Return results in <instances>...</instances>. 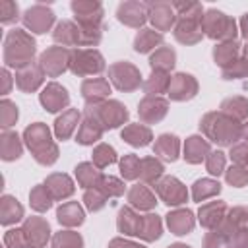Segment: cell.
<instances>
[{
    "label": "cell",
    "instance_id": "1",
    "mask_svg": "<svg viewBox=\"0 0 248 248\" xmlns=\"http://www.w3.org/2000/svg\"><path fill=\"white\" fill-rule=\"evenodd\" d=\"M200 126L205 132V136L219 145H232L242 136V128L236 124L234 118L227 116L225 112L205 114L203 120L200 122Z\"/></svg>",
    "mask_w": 248,
    "mask_h": 248
},
{
    "label": "cell",
    "instance_id": "2",
    "mask_svg": "<svg viewBox=\"0 0 248 248\" xmlns=\"http://www.w3.org/2000/svg\"><path fill=\"white\" fill-rule=\"evenodd\" d=\"M23 138H25V143H27V147L31 149L33 157H35L41 165H52V163L58 159V149H56V145L52 143L50 132H48V128H46L43 122L31 124V126L25 130Z\"/></svg>",
    "mask_w": 248,
    "mask_h": 248
},
{
    "label": "cell",
    "instance_id": "3",
    "mask_svg": "<svg viewBox=\"0 0 248 248\" xmlns=\"http://www.w3.org/2000/svg\"><path fill=\"white\" fill-rule=\"evenodd\" d=\"M35 54V41L21 29H14L4 43V60L8 66L23 68L33 62Z\"/></svg>",
    "mask_w": 248,
    "mask_h": 248
},
{
    "label": "cell",
    "instance_id": "4",
    "mask_svg": "<svg viewBox=\"0 0 248 248\" xmlns=\"http://www.w3.org/2000/svg\"><path fill=\"white\" fill-rule=\"evenodd\" d=\"M202 31H205L211 39H223V41H234L236 35V23L229 16L217 10H207V14L202 17Z\"/></svg>",
    "mask_w": 248,
    "mask_h": 248
},
{
    "label": "cell",
    "instance_id": "5",
    "mask_svg": "<svg viewBox=\"0 0 248 248\" xmlns=\"http://www.w3.org/2000/svg\"><path fill=\"white\" fill-rule=\"evenodd\" d=\"M85 110H89L101 122L103 128H116L128 118L126 107H122L118 101H105V103L87 105Z\"/></svg>",
    "mask_w": 248,
    "mask_h": 248
},
{
    "label": "cell",
    "instance_id": "6",
    "mask_svg": "<svg viewBox=\"0 0 248 248\" xmlns=\"http://www.w3.org/2000/svg\"><path fill=\"white\" fill-rule=\"evenodd\" d=\"M70 70L78 76L99 74L105 70V60L97 50H74L70 54Z\"/></svg>",
    "mask_w": 248,
    "mask_h": 248
},
{
    "label": "cell",
    "instance_id": "7",
    "mask_svg": "<svg viewBox=\"0 0 248 248\" xmlns=\"http://www.w3.org/2000/svg\"><path fill=\"white\" fill-rule=\"evenodd\" d=\"M108 76H110L114 87L120 89V91H134L141 83L140 70L136 66H132L130 62H116V64H112L108 68Z\"/></svg>",
    "mask_w": 248,
    "mask_h": 248
},
{
    "label": "cell",
    "instance_id": "8",
    "mask_svg": "<svg viewBox=\"0 0 248 248\" xmlns=\"http://www.w3.org/2000/svg\"><path fill=\"white\" fill-rule=\"evenodd\" d=\"M72 10L83 31H101L103 8L99 2H72Z\"/></svg>",
    "mask_w": 248,
    "mask_h": 248
},
{
    "label": "cell",
    "instance_id": "9",
    "mask_svg": "<svg viewBox=\"0 0 248 248\" xmlns=\"http://www.w3.org/2000/svg\"><path fill=\"white\" fill-rule=\"evenodd\" d=\"M155 192L167 205H180L188 198L186 186L180 180H176L174 176H165L163 180L155 182Z\"/></svg>",
    "mask_w": 248,
    "mask_h": 248
},
{
    "label": "cell",
    "instance_id": "10",
    "mask_svg": "<svg viewBox=\"0 0 248 248\" xmlns=\"http://www.w3.org/2000/svg\"><path fill=\"white\" fill-rule=\"evenodd\" d=\"M66 66H70V52L62 46H50L41 54V68L52 78L62 74Z\"/></svg>",
    "mask_w": 248,
    "mask_h": 248
},
{
    "label": "cell",
    "instance_id": "11",
    "mask_svg": "<svg viewBox=\"0 0 248 248\" xmlns=\"http://www.w3.org/2000/svg\"><path fill=\"white\" fill-rule=\"evenodd\" d=\"M52 21H54L52 10H48L45 6H39V4L33 6V8H29L25 12V16H23V23L31 31H35V33H45L52 25Z\"/></svg>",
    "mask_w": 248,
    "mask_h": 248
},
{
    "label": "cell",
    "instance_id": "12",
    "mask_svg": "<svg viewBox=\"0 0 248 248\" xmlns=\"http://www.w3.org/2000/svg\"><path fill=\"white\" fill-rule=\"evenodd\" d=\"M198 91V83L192 76L188 74H176L174 78H170V85H169V95L174 101H186L192 99Z\"/></svg>",
    "mask_w": 248,
    "mask_h": 248
},
{
    "label": "cell",
    "instance_id": "13",
    "mask_svg": "<svg viewBox=\"0 0 248 248\" xmlns=\"http://www.w3.org/2000/svg\"><path fill=\"white\" fill-rule=\"evenodd\" d=\"M21 231H23V234H25V238H27V244L37 246V248H41V246L46 244L48 232H50L48 223H46L45 219H41V217H31V219H27Z\"/></svg>",
    "mask_w": 248,
    "mask_h": 248
},
{
    "label": "cell",
    "instance_id": "14",
    "mask_svg": "<svg viewBox=\"0 0 248 248\" xmlns=\"http://www.w3.org/2000/svg\"><path fill=\"white\" fill-rule=\"evenodd\" d=\"M116 17L130 25V27H140L145 17H147V4H140V2H124L118 6L116 10Z\"/></svg>",
    "mask_w": 248,
    "mask_h": 248
},
{
    "label": "cell",
    "instance_id": "15",
    "mask_svg": "<svg viewBox=\"0 0 248 248\" xmlns=\"http://www.w3.org/2000/svg\"><path fill=\"white\" fill-rule=\"evenodd\" d=\"M70 97H68V91L58 85V83H48L45 87V91L41 93V103L46 110L50 112H56V110H62L66 105H68Z\"/></svg>",
    "mask_w": 248,
    "mask_h": 248
},
{
    "label": "cell",
    "instance_id": "16",
    "mask_svg": "<svg viewBox=\"0 0 248 248\" xmlns=\"http://www.w3.org/2000/svg\"><path fill=\"white\" fill-rule=\"evenodd\" d=\"M41 81H43V68L41 64L35 62L19 68L16 74V83L21 91H35L41 85Z\"/></svg>",
    "mask_w": 248,
    "mask_h": 248
},
{
    "label": "cell",
    "instance_id": "17",
    "mask_svg": "<svg viewBox=\"0 0 248 248\" xmlns=\"http://www.w3.org/2000/svg\"><path fill=\"white\" fill-rule=\"evenodd\" d=\"M140 118L143 122H159L165 114H167V101L161 99V97H153V95H147L141 103H140Z\"/></svg>",
    "mask_w": 248,
    "mask_h": 248
},
{
    "label": "cell",
    "instance_id": "18",
    "mask_svg": "<svg viewBox=\"0 0 248 248\" xmlns=\"http://www.w3.org/2000/svg\"><path fill=\"white\" fill-rule=\"evenodd\" d=\"M147 16L153 21V25L159 31H167L170 29L172 21H174V14H172V6L167 2H155V4H147Z\"/></svg>",
    "mask_w": 248,
    "mask_h": 248
},
{
    "label": "cell",
    "instance_id": "19",
    "mask_svg": "<svg viewBox=\"0 0 248 248\" xmlns=\"http://www.w3.org/2000/svg\"><path fill=\"white\" fill-rule=\"evenodd\" d=\"M56 43H62V46H74V45H83V33L81 27H78L72 21H60L52 33Z\"/></svg>",
    "mask_w": 248,
    "mask_h": 248
},
{
    "label": "cell",
    "instance_id": "20",
    "mask_svg": "<svg viewBox=\"0 0 248 248\" xmlns=\"http://www.w3.org/2000/svg\"><path fill=\"white\" fill-rule=\"evenodd\" d=\"M103 130H105V128L101 126V122H99L89 110H85V118H83L81 126H79V130H78L76 141L81 143V145H89V143H93V141H97V140L101 138Z\"/></svg>",
    "mask_w": 248,
    "mask_h": 248
},
{
    "label": "cell",
    "instance_id": "21",
    "mask_svg": "<svg viewBox=\"0 0 248 248\" xmlns=\"http://www.w3.org/2000/svg\"><path fill=\"white\" fill-rule=\"evenodd\" d=\"M81 93H83L87 105H95V103H101L110 93V87H108V81L107 79L93 78V79H85L81 83Z\"/></svg>",
    "mask_w": 248,
    "mask_h": 248
},
{
    "label": "cell",
    "instance_id": "22",
    "mask_svg": "<svg viewBox=\"0 0 248 248\" xmlns=\"http://www.w3.org/2000/svg\"><path fill=\"white\" fill-rule=\"evenodd\" d=\"M227 205L223 202H209L200 207V223L205 229H217L225 219Z\"/></svg>",
    "mask_w": 248,
    "mask_h": 248
},
{
    "label": "cell",
    "instance_id": "23",
    "mask_svg": "<svg viewBox=\"0 0 248 248\" xmlns=\"http://www.w3.org/2000/svg\"><path fill=\"white\" fill-rule=\"evenodd\" d=\"M48 194L52 200H62V198H68L72 196L74 192V182L70 180V176L66 174H50L45 182Z\"/></svg>",
    "mask_w": 248,
    "mask_h": 248
},
{
    "label": "cell",
    "instance_id": "24",
    "mask_svg": "<svg viewBox=\"0 0 248 248\" xmlns=\"http://www.w3.org/2000/svg\"><path fill=\"white\" fill-rule=\"evenodd\" d=\"M167 225L174 234H188L194 229V215L188 209H178L167 215Z\"/></svg>",
    "mask_w": 248,
    "mask_h": 248
},
{
    "label": "cell",
    "instance_id": "25",
    "mask_svg": "<svg viewBox=\"0 0 248 248\" xmlns=\"http://www.w3.org/2000/svg\"><path fill=\"white\" fill-rule=\"evenodd\" d=\"M209 155V143L200 138V136H192L186 140L184 145V159L188 163H202L205 157Z\"/></svg>",
    "mask_w": 248,
    "mask_h": 248
},
{
    "label": "cell",
    "instance_id": "26",
    "mask_svg": "<svg viewBox=\"0 0 248 248\" xmlns=\"http://www.w3.org/2000/svg\"><path fill=\"white\" fill-rule=\"evenodd\" d=\"M155 153L161 155L165 161H176L178 159V149H180V141L176 136L170 134H163L159 136V140L155 141Z\"/></svg>",
    "mask_w": 248,
    "mask_h": 248
},
{
    "label": "cell",
    "instance_id": "27",
    "mask_svg": "<svg viewBox=\"0 0 248 248\" xmlns=\"http://www.w3.org/2000/svg\"><path fill=\"white\" fill-rule=\"evenodd\" d=\"M79 120V112L76 108H68L66 112H62V116L56 118L54 122V132H56V138L58 140H68L76 128Z\"/></svg>",
    "mask_w": 248,
    "mask_h": 248
},
{
    "label": "cell",
    "instance_id": "28",
    "mask_svg": "<svg viewBox=\"0 0 248 248\" xmlns=\"http://www.w3.org/2000/svg\"><path fill=\"white\" fill-rule=\"evenodd\" d=\"M120 136H122V140H126L130 145H136V147L147 145L151 141V138H153L151 136V130L145 128V126H141V124H130V126H126L120 132Z\"/></svg>",
    "mask_w": 248,
    "mask_h": 248
},
{
    "label": "cell",
    "instance_id": "29",
    "mask_svg": "<svg viewBox=\"0 0 248 248\" xmlns=\"http://www.w3.org/2000/svg\"><path fill=\"white\" fill-rule=\"evenodd\" d=\"M21 217H23V207L17 203V200L12 196H4L0 202V223L12 225L17 223Z\"/></svg>",
    "mask_w": 248,
    "mask_h": 248
},
{
    "label": "cell",
    "instance_id": "30",
    "mask_svg": "<svg viewBox=\"0 0 248 248\" xmlns=\"http://www.w3.org/2000/svg\"><path fill=\"white\" fill-rule=\"evenodd\" d=\"M128 202L134 205V207H138V209H151L157 202H155V196L149 192V188L147 186H143V184H136V186H132L130 188V192H128Z\"/></svg>",
    "mask_w": 248,
    "mask_h": 248
},
{
    "label": "cell",
    "instance_id": "31",
    "mask_svg": "<svg viewBox=\"0 0 248 248\" xmlns=\"http://www.w3.org/2000/svg\"><path fill=\"white\" fill-rule=\"evenodd\" d=\"M56 217H58V221L62 225L76 227V225H81L83 223V209L78 205V202H68V203H64V205L58 207Z\"/></svg>",
    "mask_w": 248,
    "mask_h": 248
},
{
    "label": "cell",
    "instance_id": "32",
    "mask_svg": "<svg viewBox=\"0 0 248 248\" xmlns=\"http://www.w3.org/2000/svg\"><path fill=\"white\" fill-rule=\"evenodd\" d=\"M0 151H2V159L4 161H14L21 155V143L17 134L4 130L2 132V141H0Z\"/></svg>",
    "mask_w": 248,
    "mask_h": 248
},
{
    "label": "cell",
    "instance_id": "33",
    "mask_svg": "<svg viewBox=\"0 0 248 248\" xmlns=\"http://www.w3.org/2000/svg\"><path fill=\"white\" fill-rule=\"evenodd\" d=\"M238 48H240V45H238L236 41H225L223 45L215 46V50H213V58H215V62H217L219 66L227 68V66H231V64L236 60Z\"/></svg>",
    "mask_w": 248,
    "mask_h": 248
},
{
    "label": "cell",
    "instance_id": "34",
    "mask_svg": "<svg viewBox=\"0 0 248 248\" xmlns=\"http://www.w3.org/2000/svg\"><path fill=\"white\" fill-rule=\"evenodd\" d=\"M140 223H141V217L136 215L130 207H122V209H120V213H118V231H120V232L138 236Z\"/></svg>",
    "mask_w": 248,
    "mask_h": 248
},
{
    "label": "cell",
    "instance_id": "35",
    "mask_svg": "<svg viewBox=\"0 0 248 248\" xmlns=\"http://www.w3.org/2000/svg\"><path fill=\"white\" fill-rule=\"evenodd\" d=\"M221 112H225L227 116H231L234 120H242L248 116V99H244V97L225 99L221 105Z\"/></svg>",
    "mask_w": 248,
    "mask_h": 248
},
{
    "label": "cell",
    "instance_id": "36",
    "mask_svg": "<svg viewBox=\"0 0 248 248\" xmlns=\"http://www.w3.org/2000/svg\"><path fill=\"white\" fill-rule=\"evenodd\" d=\"M138 236H141L143 240H157L161 236V219L153 213L143 215L141 223H140V231Z\"/></svg>",
    "mask_w": 248,
    "mask_h": 248
},
{
    "label": "cell",
    "instance_id": "37",
    "mask_svg": "<svg viewBox=\"0 0 248 248\" xmlns=\"http://www.w3.org/2000/svg\"><path fill=\"white\" fill-rule=\"evenodd\" d=\"M163 43V35L155 33L153 29H141L134 41V48L138 52H149L151 48H155L157 45Z\"/></svg>",
    "mask_w": 248,
    "mask_h": 248
},
{
    "label": "cell",
    "instance_id": "38",
    "mask_svg": "<svg viewBox=\"0 0 248 248\" xmlns=\"http://www.w3.org/2000/svg\"><path fill=\"white\" fill-rule=\"evenodd\" d=\"M76 176H78V182L83 188H97V184H99L103 174L91 163H81V165L76 167Z\"/></svg>",
    "mask_w": 248,
    "mask_h": 248
},
{
    "label": "cell",
    "instance_id": "39",
    "mask_svg": "<svg viewBox=\"0 0 248 248\" xmlns=\"http://www.w3.org/2000/svg\"><path fill=\"white\" fill-rule=\"evenodd\" d=\"M221 190V184L217 180H209V178H202V180H196L194 186H192V198L196 202H203L215 194H219Z\"/></svg>",
    "mask_w": 248,
    "mask_h": 248
},
{
    "label": "cell",
    "instance_id": "40",
    "mask_svg": "<svg viewBox=\"0 0 248 248\" xmlns=\"http://www.w3.org/2000/svg\"><path fill=\"white\" fill-rule=\"evenodd\" d=\"M149 64L155 72H167L174 66V50H170L169 46H161L155 50V54H151Z\"/></svg>",
    "mask_w": 248,
    "mask_h": 248
},
{
    "label": "cell",
    "instance_id": "41",
    "mask_svg": "<svg viewBox=\"0 0 248 248\" xmlns=\"http://www.w3.org/2000/svg\"><path fill=\"white\" fill-rule=\"evenodd\" d=\"M169 85H170V78L167 76V72H155L151 74V78L143 83V89L147 95H153V93H163V91H169Z\"/></svg>",
    "mask_w": 248,
    "mask_h": 248
},
{
    "label": "cell",
    "instance_id": "42",
    "mask_svg": "<svg viewBox=\"0 0 248 248\" xmlns=\"http://www.w3.org/2000/svg\"><path fill=\"white\" fill-rule=\"evenodd\" d=\"M161 174H163V165H161L157 159H153V157H145V159H141L140 178H143L145 182H155Z\"/></svg>",
    "mask_w": 248,
    "mask_h": 248
},
{
    "label": "cell",
    "instance_id": "43",
    "mask_svg": "<svg viewBox=\"0 0 248 248\" xmlns=\"http://www.w3.org/2000/svg\"><path fill=\"white\" fill-rule=\"evenodd\" d=\"M29 200H31V207L35 209V211H46L48 207H50V194H48V190H46V186L45 184H39V186H35L33 190H31V194H29Z\"/></svg>",
    "mask_w": 248,
    "mask_h": 248
},
{
    "label": "cell",
    "instance_id": "44",
    "mask_svg": "<svg viewBox=\"0 0 248 248\" xmlns=\"http://www.w3.org/2000/svg\"><path fill=\"white\" fill-rule=\"evenodd\" d=\"M97 188H99L107 198H114V196H122V194H124V182H120V180L114 178V176H107V174L101 176Z\"/></svg>",
    "mask_w": 248,
    "mask_h": 248
},
{
    "label": "cell",
    "instance_id": "45",
    "mask_svg": "<svg viewBox=\"0 0 248 248\" xmlns=\"http://www.w3.org/2000/svg\"><path fill=\"white\" fill-rule=\"evenodd\" d=\"M83 240L78 232L72 231H62L52 238V248H81Z\"/></svg>",
    "mask_w": 248,
    "mask_h": 248
},
{
    "label": "cell",
    "instance_id": "46",
    "mask_svg": "<svg viewBox=\"0 0 248 248\" xmlns=\"http://www.w3.org/2000/svg\"><path fill=\"white\" fill-rule=\"evenodd\" d=\"M114 161H116V151H114L110 145L101 143V145L95 147V151H93V163H95L99 169H105V167H108V165L114 163Z\"/></svg>",
    "mask_w": 248,
    "mask_h": 248
},
{
    "label": "cell",
    "instance_id": "47",
    "mask_svg": "<svg viewBox=\"0 0 248 248\" xmlns=\"http://www.w3.org/2000/svg\"><path fill=\"white\" fill-rule=\"evenodd\" d=\"M140 167H141V159L136 157V155H124L122 161H120V172L124 178L128 180H134L140 176Z\"/></svg>",
    "mask_w": 248,
    "mask_h": 248
},
{
    "label": "cell",
    "instance_id": "48",
    "mask_svg": "<svg viewBox=\"0 0 248 248\" xmlns=\"http://www.w3.org/2000/svg\"><path fill=\"white\" fill-rule=\"evenodd\" d=\"M227 182L236 186V188H242L248 184V169L242 167V165H234L227 170Z\"/></svg>",
    "mask_w": 248,
    "mask_h": 248
},
{
    "label": "cell",
    "instance_id": "49",
    "mask_svg": "<svg viewBox=\"0 0 248 248\" xmlns=\"http://www.w3.org/2000/svg\"><path fill=\"white\" fill-rule=\"evenodd\" d=\"M0 120H2V128L4 130L17 120V107L8 99H4L0 103Z\"/></svg>",
    "mask_w": 248,
    "mask_h": 248
},
{
    "label": "cell",
    "instance_id": "50",
    "mask_svg": "<svg viewBox=\"0 0 248 248\" xmlns=\"http://www.w3.org/2000/svg\"><path fill=\"white\" fill-rule=\"evenodd\" d=\"M203 248H231V238H229V234H225V232L215 229L213 232L205 234Z\"/></svg>",
    "mask_w": 248,
    "mask_h": 248
},
{
    "label": "cell",
    "instance_id": "51",
    "mask_svg": "<svg viewBox=\"0 0 248 248\" xmlns=\"http://www.w3.org/2000/svg\"><path fill=\"white\" fill-rule=\"evenodd\" d=\"M83 202H85L87 209H91V211H99V209L105 205L107 196H105L99 188H93V190H87V192L83 194Z\"/></svg>",
    "mask_w": 248,
    "mask_h": 248
},
{
    "label": "cell",
    "instance_id": "52",
    "mask_svg": "<svg viewBox=\"0 0 248 248\" xmlns=\"http://www.w3.org/2000/svg\"><path fill=\"white\" fill-rule=\"evenodd\" d=\"M246 74H248V60H244V58H236L231 66L223 68V78H225V79L244 78Z\"/></svg>",
    "mask_w": 248,
    "mask_h": 248
},
{
    "label": "cell",
    "instance_id": "53",
    "mask_svg": "<svg viewBox=\"0 0 248 248\" xmlns=\"http://www.w3.org/2000/svg\"><path fill=\"white\" fill-rule=\"evenodd\" d=\"M223 169H225V153H221V151H211L209 155H207V170L211 172V174H221L223 172Z\"/></svg>",
    "mask_w": 248,
    "mask_h": 248
},
{
    "label": "cell",
    "instance_id": "54",
    "mask_svg": "<svg viewBox=\"0 0 248 248\" xmlns=\"http://www.w3.org/2000/svg\"><path fill=\"white\" fill-rule=\"evenodd\" d=\"M4 242H6L8 248H25V246H29L21 229L19 231H8L6 236H4Z\"/></svg>",
    "mask_w": 248,
    "mask_h": 248
},
{
    "label": "cell",
    "instance_id": "55",
    "mask_svg": "<svg viewBox=\"0 0 248 248\" xmlns=\"http://www.w3.org/2000/svg\"><path fill=\"white\" fill-rule=\"evenodd\" d=\"M17 17V6L14 2H8V0H2L0 2V21L2 23H10Z\"/></svg>",
    "mask_w": 248,
    "mask_h": 248
},
{
    "label": "cell",
    "instance_id": "56",
    "mask_svg": "<svg viewBox=\"0 0 248 248\" xmlns=\"http://www.w3.org/2000/svg\"><path fill=\"white\" fill-rule=\"evenodd\" d=\"M231 159L236 163V165H242L248 169V143H240V145H234L231 149Z\"/></svg>",
    "mask_w": 248,
    "mask_h": 248
},
{
    "label": "cell",
    "instance_id": "57",
    "mask_svg": "<svg viewBox=\"0 0 248 248\" xmlns=\"http://www.w3.org/2000/svg\"><path fill=\"white\" fill-rule=\"evenodd\" d=\"M231 238V248H248V229H238L232 234H229Z\"/></svg>",
    "mask_w": 248,
    "mask_h": 248
},
{
    "label": "cell",
    "instance_id": "58",
    "mask_svg": "<svg viewBox=\"0 0 248 248\" xmlns=\"http://www.w3.org/2000/svg\"><path fill=\"white\" fill-rule=\"evenodd\" d=\"M108 248H143V246H140V244H134V242H130V240L114 238V240L108 244Z\"/></svg>",
    "mask_w": 248,
    "mask_h": 248
},
{
    "label": "cell",
    "instance_id": "59",
    "mask_svg": "<svg viewBox=\"0 0 248 248\" xmlns=\"http://www.w3.org/2000/svg\"><path fill=\"white\" fill-rule=\"evenodd\" d=\"M240 29H242L244 39H248V14L242 16V19H240Z\"/></svg>",
    "mask_w": 248,
    "mask_h": 248
},
{
    "label": "cell",
    "instance_id": "60",
    "mask_svg": "<svg viewBox=\"0 0 248 248\" xmlns=\"http://www.w3.org/2000/svg\"><path fill=\"white\" fill-rule=\"evenodd\" d=\"M2 79H4L2 93H8V87H10V74H8V70H2Z\"/></svg>",
    "mask_w": 248,
    "mask_h": 248
},
{
    "label": "cell",
    "instance_id": "61",
    "mask_svg": "<svg viewBox=\"0 0 248 248\" xmlns=\"http://www.w3.org/2000/svg\"><path fill=\"white\" fill-rule=\"evenodd\" d=\"M242 138H244V140H248V122L242 126Z\"/></svg>",
    "mask_w": 248,
    "mask_h": 248
},
{
    "label": "cell",
    "instance_id": "62",
    "mask_svg": "<svg viewBox=\"0 0 248 248\" xmlns=\"http://www.w3.org/2000/svg\"><path fill=\"white\" fill-rule=\"evenodd\" d=\"M169 248H190V246H186V244H172V246H169Z\"/></svg>",
    "mask_w": 248,
    "mask_h": 248
},
{
    "label": "cell",
    "instance_id": "63",
    "mask_svg": "<svg viewBox=\"0 0 248 248\" xmlns=\"http://www.w3.org/2000/svg\"><path fill=\"white\" fill-rule=\"evenodd\" d=\"M244 54H246V60H248V46H244Z\"/></svg>",
    "mask_w": 248,
    "mask_h": 248
},
{
    "label": "cell",
    "instance_id": "64",
    "mask_svg": "<svg viewBox=\"0 0 248 248\" xmlns=\"http://www.w3.org/2000/svg\"><path fill=\"white\" fill-rule=\"evenodd\" d=\"M25 248H33V246H25Z\"/></svg>",
    "mask_w": 248,
    "mask_h": 248
}]
</instances>
